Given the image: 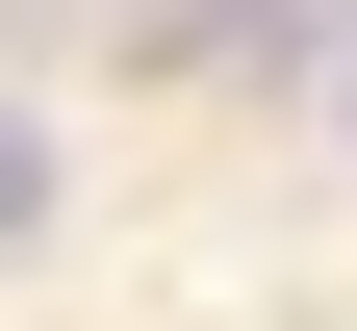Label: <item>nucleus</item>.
Segmentation results:
<instances>
[{"instance_id": "1", "label": "nucleus", "mask_w": 357, "mask_h": 331, "mask_svg": "<svg viewBox=\"0 0 357 331\" xmlns=\"http://www.w3.org/2000/svg\"><path fill=\"white\" fill-rule=\"evenodd\" d=\"M77 52H306V0H52Z\"/></svg>"}, {"instance_id": "2", "label": "nucleus", "mask_w": 357, "mask_h": 331, "mask_svg": "<svg viewBox=\"0 0 357 331\" xmlns=\"http://www.w3.org/2000/svg\"><path fill=\"white\" fill-rule=\"evenodd\" d=\"M26 229H52V128L0 102V255H26Z\"/></svg>"}, {"instance_id": "3", "label": "nucleus", "mask_w": 357, "mask_h": 331, "mask_svg": "<svg viewBox=\"0 0 357 331\" xmlns=\"http://www.w3.org/2000/svg\"><path fill=\"white\" fill-rule=\"evenodd\" d=\"M281 77H306V102H332V153H357V0H332V26H306Z\"/></svg>"}]
</instances>
